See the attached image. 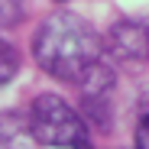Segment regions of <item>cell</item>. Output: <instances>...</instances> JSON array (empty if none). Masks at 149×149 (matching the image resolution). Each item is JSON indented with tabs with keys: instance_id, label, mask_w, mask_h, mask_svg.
<instances>
[{
	"instance_id": "6da1fadb",
	"label": "cell",
	"mask_w": 149,
	"mask_h": 149,
	"mask_svg": "<svg viewBox=\"0 0 149 149\" xmlns=\"http://www.w3.org/2000/svg\"><path fill=\"white\" fill-rule=\"evenodd\" d=\"M33 55L55 81L78 84L101 62V36L84 16L58 10L39 23L33 36Z\"/></svg>"
},
{
	"instance_id": "7a4b0ae2",
	"label": "cell",
	"mask_w": 149,
	"mask_h": 149,
	"mask_svg": "<svg viewBox=\"0 0 149 149\" xmlns=\"http://www.w3.org/2000/svg\"><path fill=\"white\" fill-rule=\"evenodd\" d=\"M26 133L39 146L52 149H91V130L84 117L58 94H39L26 113Z\"/></svg>"
},
{
	"instance_id": "3957f363",
	"label": "cell",
	"mask_w": 149,
	"mask_h": 149,
	"mask_svg": "<svg viewBox=\"0 0 149 149\" xmlns=\"http://www.w3.org/2000/svg\"><path fill=\"white\" fill-rule=\"evenodd\" d=\"M110 49L117 58L127 62H143L146 55V26L136 19H123L110 29Z\"/></svg>"
},
{
	"instance_id": "277c9868",
	"label": "cell",
	"mask_w": 149,
	"mask_h": 149,
	"mask_svg": "<svg viewBox=\"0 0 149 149\" xmlns=\"http://www.w3.org/2000/svg\"><path fill=\"white\" fill-rule=\"evenodd\" d=\"M16 71H19V52H16V45H10L7 39H0V88L10 84L16 78Z\"/></svg>"
},
{
	"instance_id": "5b68a950",
	"label": "cell",
	"mask_w": 149,
	"mask_h": 149,
	"mask_svg": "<svg viewBox=\"0 0 149 149\" xmlns=\"http://www.w3.org/2000/svg\"><path fill=\"white\" fill-rule=\"evenodd\" d=\"M26 0H0V29H10L23 19Z\"/></svg>"
},
{
	"instance_id": "8992f818",
	"label": "cell",
	"mask_w": 149,
	"mask_h": 149,
	"mask_svg": "<svg viewBox=\"0 0 149 149\" xmlns=\"http://www.w3.org/2000/svg\"><path fill=\"white\" fill-rule=\"evenodd\" d=\"M133 149H149V120H146V117H139V123H136Z\"/></svg>"
},
{
	"instance_id": "52a82bcc",
	"label": "cell",
	"mask_w": 149,
	"mask_h": 149,
	"mask_svg": "<svg viewBox=\"0 0 149 149\" xmlns=\"http://www.w3.org/2000/svg\"><path fill=\"white\" fill-rule=\"evenodd\" d=\"M58 3H68V0H58Z\"/></svg>"
}]
</instances>
